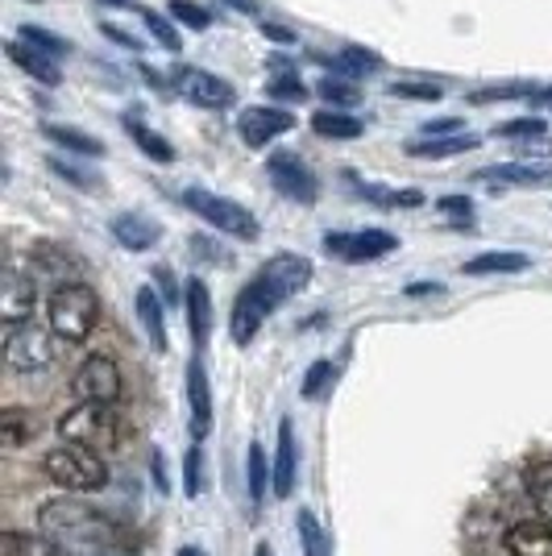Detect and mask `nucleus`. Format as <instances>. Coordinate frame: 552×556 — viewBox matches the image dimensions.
I'll return each instance as SVG.
<instances>
[{
    "label": "nucleus",
    "instance_id": "f257e3e1",
    "mask_svg": "<svg viewBox=\"0 0 552 556\" xmlns=\"http://www.w3.org/2000/svg\"><path fill=\"white\" fill-rule=\"evenodd\" d=\"M312 282V262L300 254H275L258 275L241 287V295L233 300L229 332L233 345H250L258 337V328L266 325V316L283 307L291 295H300L303 287Z\"/></svg>",
    "mask_w": 552,
    "mask_h": 556
},
{
    "label": "nucleus",
    "instance_id": "f03ea898",
    "mask_svg": "<svg viewBox=\"0 0 552 556\" xmlns=\"http://www.w3.org/2000/svg\"><path fill=\"white\" fill-rule=\"evenodd\" d=\"M42 535L59 540L63 548H100V553H116V528L88 503H75V498H50L42 515Z\"/></svg>",
    "mask_w": 552,
    "mask_h": 556
},
{
    "label": "nucleus",
    "instance_id": "7ed1b4c3",
    "mask_svg": "<svg viewBox=\"0 0 552 556\" xmlns=\"http://www.w3.org/2000/svg\"><path fill=\"white\" fill-rule=\"evenodd\" d=\"M96 320H100V300L88 282H67V287H54L47 303V325L59 341L67 345H84L92 337Z\"/></svg>",
    "mask_w": 552,
    "mask_h": 556
},
{
    "label": "nucleus",
    "instance_id": "20e7f679",
    "mask_svg": "<svg viewBox=\"0 0 552 556\" xmlns=\"http://www.w3.org/2000/svg\"><path fill=\"white\" fill-rule=\"evenodd\" d=\"M42 473H47L54 486H63L67 494H92V490L109 486V465L92 448H79V444H54L47 457H42Z\"/></svg>",
    "mask_w": 552,
    "mask_h": 556
},
{
    "label": "nucleus",
    "instance_id": "39448f33",
    "mask_svg": "<svg viewBox=\"0 0 552 556\" xmlns=\"http://www.w3.org/2000/svg\"><path fill=\"white\" fill-rule=\"evenodd\" d=\"M59 437L67 444H79V448H92V453H113L116 448V412L109 403H75L67 416L59 419Z\"/></svg>",
    "mask_w": 552,
    "mask_h": 556
},
{
    "label": "nucleus",
    "instance_id": "423d86ee",
    "mask_svg": "<svg viewBox=\"0 0 552 556\" xmlns=\"http://www.w3.org/2000/svg\"><path fill=\"white\" fill-rule=\"evenodd\" d=\"M184 208L196 212L200 220H208L212 229L237 237V241H253V237H258V220H253V212L241 208V204H233V200H225V195H216V191H208V187H187Z\"/></svg>",
    "mask_w": 552,
    "mask_h": 556
},
{
    "label": "nucleus",
    "instance_id": "0eeeda50",
    "mask_svg": "<svg viewBox=\"0 0 552 556\" xmlns=\"http://www.w3.org/2000/svg\"><path fill=\"white\" fill-rule=\"evenodd\" d=\"M4 357H9L13 370H22V374L50 370V362H54V332L38 328L34 320H25V325H4Z\"/></svg>",
    "mask_w": 552,
    "mask_h": 556
},
{
    "label": "nucleus",
    "instance_id": "6e6552de",
    "mask_svg": "<svg viewBox=\"0 0 552 556\" xmlns=\"http://www.w3.org/2000/svg\"><path fill=\"white\" fill-rule=\"evenodd\" d=\"M121 394H125V378H121V366L109 353H92L71 378V399L75 403H109L113 407Z\"/></svg>",
    "mask_w": 552,
    "mask_h": 556
},
{
    "label": "nucleus",
    "instance_id": "1a4fd4ad",
    "mask_svg": "<svg viewBox=\"0 0 552 556\" xmlns=\"http://www.w3.org/2000/svg\"><path fill=\"white\" fill-rule=\"evenodd\" d=\"M399 250V237L387 229H362V232H328L324 237V254L341 257V262H374Z\"/></svg>",
    "mask_w": 552,
    "mask_h": 556
},
{
    "label": "nucleus",
    "instance_id": "9d476101",
    "mask_svg": "<svg viewBox=\"0 0 552 556\" xmlns=\"http://www.w3.org/2000/svg\"><path fill=\"white\" fill-rule=\"evenodd\" d=\"M34 307H38V278L34 270L22 275V266L13 257L0 278V316H4V325H25V320H34Z\"/></svg>",
    "mask_w": 552,
    "mask_h": 556
},
{
    "label": "nucleus",
    "instance_id": "9b49d317",
    "mask_svg": "<svg viewBox=\"0 0 552 556\" xmlns=\"http://www.w3.org/2000/svg\"><path fill=\"white\" fill-rule=\"evenodd\" d=\"M291 125H296V116L283 113L278 104H250V109H241V116H237V134H241V141L253 146V150H266V146L275 138H283Z\"/></svg>",
    "mask_w": 552,
    "mask_h": 556
},
{
    "label": "nucleus",
    "instance_id": "f8f14e48",
    "mask_svg": "<svg viewBox=\"0 0 552 556\" xmlns=\"http://www.w3.org/2000/svg\"><path fill=\"white\" fill-rule=\"evenodd\" d=\"M175 92L184 96V100H191V104H200V109H229L233 100H237L229 79H221V75H212V71H204V67L179 71Z\"/></svg>",
    "mask_w": 552,
    "mask_h": 556
},
{
    "label": "nucleus",
    "instance_id": "ddd939ff",
    "mask_svg": "<svg viewBox=\"0 0 552 556\" xmlns=\"http://www.w3.org/2000/svg\"><path fill=\"white\" fill-rule=\"evenodd\" d=\"M266 175H271V184H275L287 200H296V204H316V195H321L316 175H312L296 154H271Z\"/></svg>",
    "mask_w": 552,
    "mask_h": 556
},
{
    "label": "nucleus",
    "instance_id": "4468645a",
    "mask_svg": "<svg viewBox=\"0 0 552 556\" xmlns=\"http://www.w3.org/2000/svg\"><path fill=\"white\" fill-rule=\"evenodd\" d=\"M187 403H191V437L200 444L212 432V387H208V370L200 357L187 362Z\"/></svg>",
    "mask_w": 552,
    "mask_h": 556
},
{
    "label": "nucleus",
    "instance_id": "2eb2a0df",
    "mask_svg": "<svg viewBox=\"0 0 552 556\" xmlns=\"http://www.w3.org/2000/svg\"><path fill=\"white\" fill-rule=\"evenodd\" d=\"M296 478H300V444H296V428H291V419H283V424H278V448H275L271 490H275L278 498H291Z\"/></svg>",
    "mask_w": 552,
    "mask_h": 556
},
{
    "label": "nucleus",
    "instance_id": "dca6fc26",
    "mask_svg": "<svg viewBox=\"0 0 552 556\" xmlns=\"http://www.w3.org/2000/svg\"><path fill=\"white\" fill-rule=\"evenodd\" d=\"M482 184H503V187H549L552 184V163H494L478 170Z\"/></svg>",
    "mask_w": 552,
    "mask_h": 556
},
{
    "label": "nucleus",
    "instance_id": "f3484780",
    "mask_svg": "<svg viewBox=\"0 0 552 556\" xmlns=\"http://www.w3.org/2000/svg\"><path fill=\"white\" fill-rule=\"evenodd\" d=\"M113 237L116 245H125L129 254H146V250H154L159 245V220H150V216H141V212H121L113 220Z\"/></svg>",
    "mask_w": 552,
    "mask_h": 556
},
{
    "label": "nucleus",
    "instance_id": "a211bd4d",
    "mask_svg": "<svg viewBox=\"0 0 552 556\" xmlns=\"http://www.w3.org/2000/svg\"><path fill=\"white\" fill-rule=\"evenodd\" d=\"M4 54H9V59H13V63L29 75V79H38V84H47V88H59V84H63V71H59V63H54L50 54H42L38 47L22 42V38L4 42Z\"/></svg>",
    "mask_w": 552,
    "mask_h": 556
},
{
    "label": "nucleus",
    "instance_id": "6ab92c4d",
    "mask_svg": "<svg viewBox=\"0 0 552 556\" xmlns=\"http://www.w3.org/2000/svg\"><path fill=\"white\" fill-rule=\"evenodd\" d=\"M184 307H187V328H191V341L204 349L208 337H212V291H208L204 278H191V282H187Z\"/></svg>",
    "mask_w": 552,
    "mask_h": 556
},
{
    "label": "nucleus",
    "instance_id": "aec40b11",
    "mask_svg": "<svg viewBox=\"0 0 552 556\" xmlns=\"http://www.w3.org/2000/svg\"><path fill=\"white\" fill-rule=\"evenodd\" d=\"M506 553L511 556H552V523L544 519H524L506 532Z\"/></svg>",
    "mask_w": 552,
    "mask_h": 556
},
{
    "label": "nucleus",
    "instance_id": "412c9836",
    "mask_svg": "<svg viewBox=\"0 0 552 556\" xmlns=\"http://www.w3.org/2000/svg\"><path fill=\"white\" fill-rule=\"evenodd\" d=\"M482 138L478 134H444V138H419V141H407V154L412 159H457V154H469V150H478Z\"/></svg>",
    "mask_w": 552,
    "mask_h": 556
},
{
    "label": "nucleus",
    "instance_id": "4be33fe9",
    "mask_svg": "<svg viewBox=\"0 0 552 556\" xmlns=\"http://www.w3.org/2000/svg\"><path fill=\"white\" fill-rule=\"evenodd\" d=\"M134 303H138V320L146 328V337H150V345L159 349V353H166L171 341H166V307H162V295L154 287H138Z\"/></svg>",
    "mask_w": 552,
    "mask_h": 556
},
{
    "label": "nucleus",
    "instance_id": "5701e85b",
    "mask_svg": "<svg viewBox=\"0 0 552 556\" xmlns=\"http://www.w3.org/2000/svg\"><path fill=\"white\" fill-rule=\"evenodd\" d=\"M134 113H138V109H129V113L121 116V125H125V134L141 146V154H150L154 163H175V146L162 138V134H154V129H150V125H146L141 116H134Z\"/></svg>",
    "mask_w": 552,
    "mask_h": 556
},
{
    "label": "nucleus",
    "instance_id": "b1692460",
    "mask_svg": "<svg viewBox=\"0 0 552 556\" xmlns=\"http://www.w3.org/2000/svg\"><path fill=\"white\" fill-rule=\"evenodd\" d=\"M0 553L4 556H71V548H63V544H59V540H50V535L4 532L0 535Z\"/></svg>",
    "mask_w": 552,
    "mask_h": 556
},
{
    "label": "nucleus",
    "instance_id": "393cba45",
    "mask_svg": "<svg viewBox=\"0 0 552 556\" xmlns=\"http://www.w3.org/2000/svg\"><path fill=\"white\" fill-rule=\"evenodd\" d=\"M42 134H47V141L63 146V150H71V154L104 159V141L92 138V134H84V129H75V125H42Z\"/></svg>",
    "mask_w": 552,
    "mask_h": 556
},
{
    "label": "nucleus",
    "instance_id": "a878e982",
    "mask_svg": "<svg viewBox=\"0 0 552 556\" xmlns=\"http://www.w3.org/2000/svg\"><path fill=\"white\" fill-rule=\"evenodd\" d=\"M524 486H528V494H531V507H536V515H540L544 523H552V462L528 465Z\"/></svg>",
    "mask_w": 552,
    "mask_h": 556
},
{
    "label": "nucleus",
    "instance_id": "bb28decb",
    "mask_svg": "<svg viewBox=\"0 0 552 556\" xmlns=\"http://www.w3.org/2000/svg\"><path fill=\"white\" fill-rule=\"evenodd\" d=\"M531 262L524 254H478L465 262V275L469 278H486V275H519L528 270Z\"/></svg>",
    "mask_w": 552,
    "mask_h": 556
},
{
    "label": "nucleus",
    "instance_id": "cd10ccee",
    "mask_svg": "<svg viewBox=\"0 0 552 556\" xmlns=\"http://www.w3.org/2000/svg\"><path fill=\"white\" fill-rule=\"evenodd\" d=\"M312 129H316L321 138H341V141L362 138V121H357V116H349V113H341V109L312 113Z\"/></svg>",
    "mask_w": 552,
    "mask_h": 556
},
{
    "label": "nucleus",
    "instance_id": "c85d7f7f",
    "mask_svg": "<svg viewBox=\"0 0 552 556\" xmlns=\"http://www.w3.org/2000/svg\"><path fill=\"white\" fill-rule=\"evenodd\" d=\"M378 67H382V59L366 47H346L337 59H333V71L346 75V79H366L369 71H378Z\"/></svg>",
    "mask_w": 552,
    "mask_h": 556
},
{
    "label": "nucleus",
    "instance_id": "c756f323",
    "mask_svg": "<svg viewBox=\"0 0 552 556\" xmlns=\"http://www.w3.org/2000/svg\"><path fill=\"white\" fill-rule=\"evenodd\" d=\"M316 92H321L324 104H333V109H357L362 104V88H357V79H346V75H328L316 84Z\"/></svg>",
    "mask_w": 552,
    "mask_h": 556
},
{
    "label": "nucleus",
    "instance_id": "7c9ffc66",
    "mask_svg": "<svg viewBox=\"0 0 552 556\" xmlns=\"http://www.w3.org/2000/svg\"><path fill=\"white\" fill-rule=\"evenodd\" d=\"M34 432H38V419L29 416V412H22V407H9V412L0 416V437H4L9 448H22Z\"/></svg>",
    "mask_w": 552,
    "mask_h": 556
},
{
    "label": "nucleus",
    "instance_id": "2f4dec72",
    "mask_svg": "<svg viewBox=\"0 0 552 556\" xmlns=\"http://www.w3.org/2000/svg\"><path fill=\"white\" fill-rule=\"evenodd\" d=\"M296 528H300L303 556H333V544H328L321 519H316L312 510H300V515H296Z\"/></svg>",
    "mask_w": 552,
    "mask_h": 556
},
{
    "label": "nucleus",
    "instance_id": "473e14b6",
    "mask_svg": "<svg viewBox=\"0 0 552 556\" xmlns=\"http://www.w3.org/2000/svg\"><path fill=\"white\" fill-rule=\"evenodd\" d=\"M494 134L511 141H536L549 134V121H544V116H515V121H503Z\"/></svg>",
    "mask_w": 552,
    "mask_h": 556
},
{
    "label": "nucleus",
    "instance_id": "72a5a7b5",
    "mask_svg": "<svg viewBox=\"0 0 552 556\" xmlns=\"http://www.w3.org/2000/svg\"><path fill=\"white\" fill-rule=\"evenodd\" d=\"M22 42L38 47L42 54H50V59H63V54H71V42H67V38L50 34V29H42V25H22Z\"/></svg>",
    "mask_w": 552,
    "mask_h": 556
},
{
    "label": "nucleus",
    "instance_id": "f704fd0d",
    "mask_svg": "<svg viewBox=\"0 0 552 556\" xmlns=\"http://www.w3.org/2000/svg\"><path fill=\"white\" fill-rule=\"evenodd\" d=\"M536 96V84L531 79H519V84H494V88H478L469 96L474 104H490V100H531Z\"/></svg>",
    "mask_w": 552,
    "mask_h": 556
},
{
    "label": "nucleus",
    "instance_id": "c9c22d12",
    "mask_svg": "<svg viewBox=\"0 0 552 556\" xmlns=\"http://www.w3.org/2000/svg\"><path fill=\"white\" fill-rule=\"evenodd\" d=\"M141 22H146V29L154 34V42H159L162 50H184V42H179V29L171 25V17H159L154 9H138Z\"/></svg>",
    "mask_w": 552,
    "mask_h": 556
},
{
    "label": "nucleus",
    "instance_id": "e433bc0d",
    "mask_svg": "<svg viewBox=\"0 0 552 556\" xmlns=\"http://www.w3.org/2000/svg\"><path fill=\"white\" fill-rule=\"evenodd\" d=\"M387 92L391 96H403V100H440L444 96V88L440 84H432V79H399V84H387Z\"/></svg>",
    "mask_w": 552,
    "mask_h": 556
},
{
    "label": "nucleus",
    "instance_id": "4c0bfd02",
    "mask_svg": "<svg viewBox=\"0 0 552 556\" xmlns=\"http://www.w3.org/2000/svg\"><path fill=\"white\" fill-rule=\"evenodd\" d=\"M333 378H337V366H333V362H312V366H308V374H303L300 394H303V399H321L324 387H333Z\"/></svg>",
    "mask_w": 552,
    "mask_h": 556
},
{
    "label": "nucleus",
    "instance_id": "58836bf2",
    "mask_svg": "<svg viewBox=\"0 0 552 556\" xmlns=\"http://www.w3.org/2000/svg\"><path fill=\"white\" fill-rule=\"evenodd\" d=\"M166 13L179 25H191V29H208L212 25V13H208L204 4H196V0H171Z\"/></svg>",
    "mask_w": 552,
    "mask_h": 556
},
{
    "label": "nucleus",
    "instance_id": "ea45409f",
    "mask_svg": "<svg viewBox=\"0 0 552 556\" xmlns=\"http://www.w3.org/2000/svg\"><path fill=\"white\" fill-rule=\"evenodd\" d=\"M47 166L54 170V175H59V179H67L71 187H79V191H96V187H100V179H96L92 170H84V166L67 163V159H59V154H54Z\"/></svg>",
    "mask_w": 552,
    "mask_h": 556
},
{
    "label": "nucleus",
    "instance_id": "a19ab883",
    "mask_svg": "<svg viewBox=\"0 0 552 556\" xmlns=\"http://www.w3.org/2000/svg\"><path fill=\"white\" fill-rule=\"evenodd\" d=\"M266 96H271V100H291V104H303V100H308V88L300 84V75L291 71V75H275V79L266 84Z\"/></svg>",
    "mask_w": 552,
    "mask_h": 556
},
{
    "label": "nucleus",
    "instance_id": "79ce46f5",
    "mask_svg": "<svg viewBox=\"0 0 552 556\" xmlns=\"http://www.w3.org/2000/svg\"><path fill=\"white\" fill-rule=\"evenodd\" d=\"M184 490L187 498H200V490H204V453H200V444L187 453L184 462Z\"/></svg>",
    "mask_w": 552,
    "mask_h": 556
},
{
    "label": "nucleus",
    "instance_id": "37998d69",
    "mask_svg": "<svg viewBox=\"0 0 552 556\" xmlns=\"http://www.w3.org/2000/svg\"><path fill=\"white\" fill-rule=\"evenodd\" d=\"M266 453H262V444H250V498L253 503H262V494H266Z\"/></svg>",
    "mask_w": 552,
    "mask_h": 556
},
{
    "label": "nucleus",
    "instance_id": "c03bdc74",
    "mask_svg": "<svg viewBox=\"0 0 552 556\" xmlns=\"http://www.w3.org/2000/svg\"><path fill=\"white\" fill-rule=\"evenodd\" d=\"M437 208L444 212V216H453V220H469L474 204H469V195H440Z\"/></svg>",
    "mask_w": 552,
    "mask_h": 556
},
{
    "label": "nucleus",
    "instance_id": "a18cd8bd",
    "mask_svg": "<svg viewBox=\"0 0 552 556\" xmlns=\"http://www.w3.org/2000/svg\"><path fill=\"white\" fill-rule=\"evenodd\" d=\"M100 34H104L109 42H116V47H125V50H146V47H141L138 34H129V29H121V25H113V22L100 25Z\"/></svg>",
    "mask_w": 552,
    "mask_h": 556
},
{
    "label": "nucleus",
    "instance_id": "49530a36",
    "mask_svg": "<svg viewBox=\"0 0 552 556\" xmlns=\"http://www.w3.org/2000/svg\"><path fill=\"white\" fill-rule=\"evenodd\" d=\"M154 282H159V295L166 303H179V300H184V295H179V282H175V275H171L166 266H159V270H154Z\"/></svg>",
    "mask_w": 552,
    "mask_h": 556
},
{
    "label": "nucleus",
    "instance_id": "de8ad7c7",
    "mask_svg": "<svg viewBox=\"0 0 552 556\" xmlns=\"http://www.w3.org/2000/svg\"><path fill=\"white\" fill-rule=\"evenodd\" d=\"M262 34L278 42V47H296V29H287V25H275V22H262Z\"/></svg>",
    "mask_w": 552,
    "mask_h": 556
},
{
    "label": "nucleus",
    "instance_id": "09e8293b",
    "mask_svg": "<svg viewBox=\"0 0 552 556\" xmlns=\"http://www.w3.org/2000/svg\"><path fill=\"white\" fill-rule=\"evenodd\" d=\"M444 134H461V121H428L424 138H444Z\"/></svg>",
    "mask_w": 552,
    "mask_h": 556
},
{
    "label": "nucleus",
    "instance_id": "8fccbe9b",
    "mask_svg": "<svg viewBox=\"0 0 552 556\" xmlns=\"http://www.w3.org/2000/svg\"><path fill=\"white\" fill-rule=\"evenodd\" d=\"M141 79H146V84H150L154 92H171V88H175V79H162V75L154 67H141Z\"/></svg>",
    "mask_w": 552,
    "mask_h": 556
},
{
    "label": "nucleus",
    "instance_id": "3c124183",
    "mask_svg": "<svg viewBox=\"0 0 552 556\" xmlns=\"http://www.w3.org/2000/svg\"><path fill=\"white\" fill-rule=\"evenodd\" d=\"M536 113H552V88H536V96L528 100Z\"/></svg>",
    "mask_w": 552,
    "mask_h": 556
},
{
    "label": "nucleus",
    "instance_id": "603ef678",
    "mask_svg": "<svg viewBox=\"0 0 552 556\" xmlns=\"http://www.w3.org/2000/svg\"><path fill=\"white\" fill-rule=\"evenodd\" d=\"M221 4H229L237 13H258V0H221Z\"/></svg>",
    "mask_w": 552,
    "mask_h": 556
},
{
    "label": "nucleus",
    "instance_id": "864d4df0",
    "mask_svg": "<svg viewBox=\"0 0 552 556\" xmlns=\"http://www.w3.org/2000/svg\"><path fill=\"white\" fill-rule=\"evenodd\" d=\"M419 200H424L419 191H399V195H394V204H407V208H412V204H419Z\"/></svg>",
    "mask_w": 552,
    "mask_h": 556
},
{
    "label": "nucleus",
    "instance_id": "5fc2aeb1",
    "mask_svg": "<svg viewBox=\"0 0 552 556\" xmlns=\"http://www.w3.org/2000/svg\"><path fill=\"white\" fill-rule=\"evenodd\" d=\"M179 556H208L204 548H179Z\"/></svg>",
    "mask_w": 552,
    "mask_h": 556
},
{
    "label": "nucleus",
    "instance_id": "6e6d98bb",
    "mask_svg": "<svg viewBox=\"0 0 552 556\" xmlns=\"http://www.w3.org/2000/svg\"><path fill=\"white\" fill-rule=\"evenodd\" d=\"M253 556H275V553H271V548H266V544H258V553H253Z\"/></svg>",
    "mask_w": 552,
    "mask_h": 556
},
{
    "label": "nucleus",
    "instance_id": "4d7b16f0",
    "mask_svg": "<svg viewBox=\"0 0 552 556\" xmlns=\"http://www.w3.org/2000/svg\"><path fill=\"white\" fill-rule=\"evenodd\" d=\"M104 4H125V0H104Z\"/></svg>",
    "mask_w": 552,
    "mask_h": 556
},
{
    "label": "nucleus",
    "instance_id": "13d9d810",
    "mask_svg": "<svg viewBox=\"0 0 552 556\" xmlns=\"http://www.w3.org/2000/svg\"><path fill=\"white\" fill-rule=\"evenodd\" d=\"M100 556H121V553H100Z\"/></svg>",
    "mask_w": 552,
    "mask_h": 556
}]
</instances>
